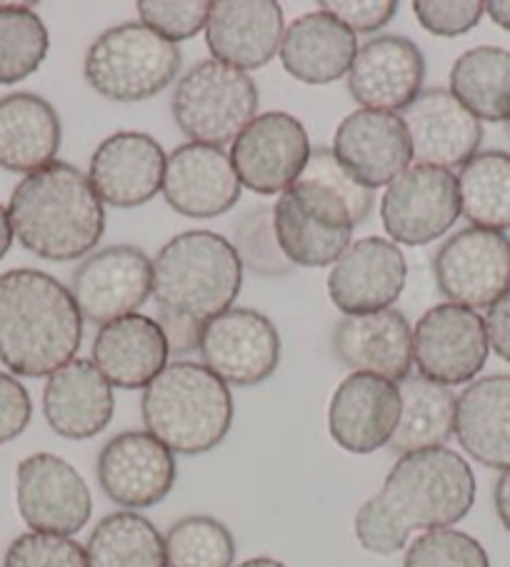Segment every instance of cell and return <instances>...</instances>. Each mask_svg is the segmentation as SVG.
<instances>
[{
  "label": "cell",
  "mask_w": 510,
  "mask_h": 567,
  "mask_svg": "<svg viewBox=\"0 0 510 567\" xmlns=\"http://www.w3.org/2000/svg\"><path fill=\"white\" fill-rule=\"evenodd\" d=\"M33 417V400L21 380L0 373V445L13 443L26 433Z\"/></svg>",
  "instance_id": "44"
},
{
  "label": "cell",
  "mask_w": 510,
  "mask_h": 567,
  "mask_svg": "<svg viewBox=\"0 0 510 567\" xmlns=\"http://www.w3.org/2000/svg\"><path fill=\"white\" fill-rule=\"evenodd\" d=\"M13 238L33 256L68 262L93 252L105 233L103 200L71 163L55 161L16 185L8 203Z\"/></svg>",
  "instance_id": "3"
},
{
  "label": "cell",
  "mask_w": 510,
  "mask_h": 567,
  "mask_svg": "<svg viewBox=\"0 0 510 567\" xmlns=\"http://www.w3.org/2000/svg\"><path fill=\"white\" fill-rule=\"evenodd\" d=\"M450 93L478 121H510V51L498 45L470 48L450 68Z\"/></svg>",
  "instance_id": "32"
},
{
  "label": "cell",
  "mask_w": 510,
  "mask_h": 567,
  "mask_svg": "<svg viewBox=\"0 0 510 567\" xmlns=\"http://www.w3.org/2000/svg\"><path fill=\"white\" fill-rule=\"evenodd\" d=\"M243 266L233 243L211 230H185L165 243L153 262V298L175 316L208 322L233 308Z\"/></svg>",
  "instance_id": "5"
},
{
  "label": "cell",
  "mask_w": 510,
  "mask_h": 567,
  "mask_svg": "<svg viewBox=\"0 0 510 567\" xmlns=\"http://www.w3.org/2000/svg\"><path fill=\"white\" fill-rule=\"evenodd\" d=\"M283 33V8L276 0H215L205 23L213 61L243 73L268 65L280 51Z\"/></svg>",
  "instance_id": "24"
},
{
  "label": "cell",
  "mask_w": 510,
  "mask_h": 567,
  "mask_svg": "<svg viewBox=\"0 0 510 567\" xmlns=\"http://www.w3.org/2000/svg\"><path fill=\"white\" fill-rule=\"evenodd\" d=\"M83 316L61 280L35 268L0 276V360L16 375L51 378L75 360Z\"/></svg>",
  "instance_id": "2"
},
{
  "label": "cell",
  "mask_w": 510,
  "mask_h": 567,
  "mask_svg": "<svg viewBox=\"0 0 510 567\" xmlns=\"http://www.w3.org/2000/svg\"><path fill=\"white\" fill-rule=\"evenodd\" d=\"M16 505L33 533H81L93 515V495L85 477L61 455L35 453L18 463Z\"/></svg>",
  "instance_id": "11"
},
{
  "label": "cell",
  "mask_w": 510,
  "mask_h": 567,
  "mask_svg": "<svg viewBox=\"0 0 510 567\" xmlns=\"http://www.w3.org/2000/svg\"><path fill=\"white\" fill-rule=\"evenodd\" d=\"M358 225L348 200L318 181L298 178L273 205L278 246L293 266H333L350 246Z\"/></svg>",
  "instance_id": "8"
},
{
  "label": "cell",
  "mask_w": 510,
  "mask_h": 567,
  "mask_svg": "<svg viewBox=\"0 0 510 567\" xmlns=\"http://www.w3.org/2000/svg\"><path fill=\"white\" fill-rule=\"evenodd\" d=\"M333 153L343 171L368 190L388 188L414 161L404 115L363 107L338 125Z\"/></svg>",
  "instance_id": "19"
},
{
  "label": "cell",
  "mask_w": 510,
  "mask_h": 567,
  "mask_svg": "<svg viewBox=\"0 0 510 567\" xmlns=\"http://www.w3.org/2000/svg\"><path fill=\"white\" fill-rule=\"evenodd\" d=\"M400 390V420L390 440V450L400 455L420 453V450L446 447L456 435L458 398L450 388L410 373L398 383Z\"/></svg>",
  "instance_id": "31"
},
{
  "label": "cell",
  "mask_w": 510,
  "mask_h": 567,
  "mask_svg": "<svg viewBox=\"0 0 510 567\" xmlns=\"http://www.w3.org/2000/svg\"><path fill=\"white\" fill-rule=\"evenodd\" d=\"M406 278L408 262L394 240L363 238L350 243L330 266L328 296L346 316H370L394 308Z\"/></svg>",
  "instance_id": "17"
},
{
  "label": "cell",
  "mask_w": 510,
  "mask_h": 567,
  "mask_svg": "<svg viewBox=\"0 0 510 567\" xmlns=\"http://www.w3.org/2000/svg\"><path fill=\"white\" fill-rule=\"evenodd\" d=\"M320 11L336 18L350 33H376L394 21L396 0H323Z\"/></svg>",
  "instance_id": "43"
},
{
  "label": "cell",
  "mask_w": 510,
  "mask_h": 567,
  "mask_svg": "<svg viewBox=\"0 0 510 567\" xmlns=\"http://www.w3.org/2000/svg\"><path fill=\"white\" fill-rule=\"evenodd\" d=\"M404 567H490L486 547L473 535L440 527L418 535L408 545Z\"/></svg>",
  "instance_id": "38"
},
{
  "label": "cell",
  "mask_w": 510,
  "mask_h": 567,
  "mask_svg": "<svg viewBox=\"0 0 510 567\" xmlns=\"http://www.w3.org/2000/svg\"><path fill=\"white\" fill-rule=\"evenodd\" d=\"M178 45L143 23L108 28L88 48L83 75L93 91L113 103H141L163 93L181 73Z\"/></svg>",
  "instance_id": "6"
},
{
  "label": "cell",
  "mask_w": 510,
  "mask_h": 567,
  "mask_svg": "<svg viewBox=\"0 0 510 567\" xmlns=\"http://www.w3.org/2000/svg\"><path fill=\"white\" fill-rule=\"evenodd\" d=\"M308 131L296 115L261 113L233 141L231 163L245 188L258 195L286 193L306 171L310 158Z\"/></svg>",
  "instance_id": "14"
},
{
  "label": "cell",
  "mask_w": 510,
  "mask_h": 567,
  "mask_svg": "<svg viewBox=\"0 0 510 567\" xmlns=\"http://www.w3.org/2000/svg\"><path fill=\"white\" fill-rule=\"evenodd\" d=\"M98 485L123 511H145L163 503L178 481L175 455L149 430H125L98 455Z\"/></svg>",
  "instance_id": "15"
},
{
  "label": "cell",
  "mask_w": 510,
  "mask_h": 567,
  "mask_svg": "<svg viewBox=\"0 0 510 567\" xmlns=\"http://www.w3.org/2000/svg\"><path fill=\"white\" fill-rule=\"evenodd\" d=\"M145 430L175 455H203L231 433V388L203 363L178 360L143 390Z\"/></svg>",
  "instance_id": "4"
},
{
  "label": "cell",
  "mask_w": 510,
  "mask_h": 567,
  "mask_svg": "<svg viewBox=\"0 0 510 567\" xmlns=\"http://www.w3.org/2000/svg\"><path fill=\"white\" fill-rule=\"evenodd\" d=\"M235 567H288L286 563H280V560H276V557H251V560H245V563H241V565H235Z\"/></svg>",
  "instance_id": "50"
},
{
  "label": "cell",
  "mask_w": 510,
  "mask_h": 567,
  "mask_svg": "<svg viewBox=\"0 0 510 567\" xmlns=\"http://www.w3.org/2000/svg\"><path fill=\"white\" fill-rule=\"evenodd\" d=\"M418 165L463 168L483 143V125L446 87L424 91L404 115Z\"/></svg>",
  "instance_id": "23"
},
{
  "label": "cell",
  "mask_w": 510,
  "mask_h": 567,
  "mask_svg": "<svg viewBox=\"0 0 510 567\" xmlns=\"http://www.w3.org/2000/svg\"><path fill=\"white\" fill-rule=\"evenodd\" d=\"M233 248L238 252L241 266L255 276H288L296 268L278 246L276 228H273V208L268 205H258V208L243 213V218L235 223Z\"/></svg>",
  "instance_id": "37"
},
{
  "label": "cell",
  "mask_w": 510,
  "mask_h": 567,
  "mask_svg": "<svg viewBox=\"0 0 510 567\" xmlns=\"http://www.w3.org/2000/svg\"><path fill=\"white\" fill-rule=\"evenodd\" d=\"M486 332L490 350H493L500 360L510 363V290L488 308Z\"/></svg>",
  "instance_id": "46"
},
{
  "label": "cell",
  "mask_w": 510,
  "mask_h": 567,
  "mask_svg": "<svg viewBox=\"0 0 510 567\" xmlns=\"http://www.w3.org/2000/svg\"><path fill=\"white\" fill-rule=\"evenodd\" d=\"M51 38L31 6L0 3V85H13L43 65Z\"/></svg>",
  "instance_id": "35"
},
{
  "label": "cell",
  "mask_w": 510,
  "mask_h": 567,
  "mask_svg": "<svg viewBox=\"0 0 510 567\" xmlns=\"http://www.w3.org/2000/svg\"><path fill=\"white\" fill-rule=\"evenodd\" d=\"M414 13L428 33L438 38H458L473 31L486 16L480 0H416Z\"/></svg>",
  "instance_id": "41"
},
{
  "label": "cell",
  "mask_w": 510,
  "mask_h": 567,
  "mask_svg": "<svg viewBox=\"0 0 510 567\" xmlns=\"http://www.w3.org/2000/svg\"><path fill=\"white\" fill-rule=\"evenodd\" d=\"M71 296L95 326L133 316L153 296V260L135 246L95 250L75 268Z\"/></svg>",
  "instance_id": "16"
},
{
  "label": "cell",
  "mask_w": 510,
  "mask_h": 567,
  "mask_svg": "<svg viewBox=\"0 0 510 567\" xmlns=\"http://www.w3.org/2000/svg\"><path fill=\"white\" fill-rule=\"evenodd\" d=\"M486 16L498 28L510 33V0H490V3H486Z\"/></svg>",
  "instance_id": "48"
},
{
  "label": "cell",
  "mask_w": 510,
  "mask_h": 567,
  "mask_svg": "<svg viewBox=\"0 0 510 567\" xmlns=\"http://www.w3.org/2000/svg\"><path fill=\"white\" fill-rule=\"evenodd\" d=\"M3 567H88V557L73 537L31 530L8 545Z\"/></svg>",
  "instance_id": "39"
},
{
  "label": "cell",
  "mask_w": 510,
  "mask_h": 567,
  "mask_svg": "<svg viewBox=\"0 0 510 567\" xmlns=\"http://www.w3.org/2000/svg\"><path fill=\"white\" fill-rule=\"evenodd\" d=\"M85 557L88 567H169L161 530L133 511L105 515L88 537Z\"/></svg>",
  "instance_id": "33"
},
{
  "label": "cell",
  "mask_w": 510,
  "mask_h": 567,
  "mask_svg": "<svg viewBox=\"0 0 510 567\" xmlns=\"http://www.w3.org/2000/svg\"><path fill=\"white\" fill-rule=\"evenodd\" d=\"M456 437L476 463L510 471V375H486L458 395Z\"/></svg>",
  "instance_id": "29"
},
{
  "label": "cell",
  "mask_w": 510,
  "mask_h": 567,
  "mask_svg": "<svg viewBox=\"0 0 510 567\" xmlns=\"http://www.w3.org/2000/svg\"><path fill=\"white\" fill-rule=\"evenodd\" d=\"M171 348L159 320L133 312L101 326L93 340V365L113 388L145 390L169 365Z\"/></svg>",
  "instance_id": "27"
},
{
  "label": "cell",
  "mask_w": 510,
  "mask_h": 567,
  "mask_svg": "<svg viewBox=\"0 0 510 567\" xmlns=\"http://www.w3.org/2000/svg\"><path fill=\"white\" fill-rule=\"evenodd\" d=\"M63 128L55 107L35 93L0 97V168L31 175L55 163Z\"/></svg>",
  "instance_id": "30"
},
{
  "label": "cell",
  "mask_w": 510,
  "mask_h": 567,
  "mask_svg": "<svg viewBox=\"0 0 510 567\" xmlns=\"http://www.w3.org/2000/svg\"><path fill=\"white\" fill-rule=\"evenodd\" d=\"M436 286L460 308H490L510 290V240L506 233L463 228L434 258Z\"/></svg>",
  "instance_id": "13"
},
{
  "label": "cell",
  "mask_w": 510,
  "mask_h": 567,
  "mask_svg": "<svg viewBox=\"0 0 510 567\" xmlns=\"http://www.w3.org/2000/svg\"><path fill=\"white\" fill-rule=\"evenodd\" d=\"M358 35L326 11H313L293 21L280 43V63L300 83L328 85L348 75L358 55Z\"/></svg>",
  "instance_id": "28"
},
{
  "label": "cell",
  "mask_w": 510,
  "mask_h": 567,
  "mask_svg": "<svg viewBox=\"0 0 510 567\" xmlns=\"http://www.w3.org/2000/svg\"><path fill=\"white\" fill-rule=\"evenodd\" d=\"M163 540L169 567H235V537L211 515L181 517Z\"/></svg>",
  "instance_id": "36"
},
{
  "label": "cell",
  "mask_w": 510,
  "mask_h": 567,
  "mask_svg": "<svg viewBox=\"0 0 510 567\" xmlns=\"http://www.w3.org/2000/svg\"><path fill=\"white\" fill-rule=\"evenodd\" d=\"M139 13L145 28L178 45V41H188L205 31L211 3L205 0H141Z\"/></svg>",
  "instance_id": "40"
},
{
  "label": "cell",
  "mask_w": 510,
  "mask_h": 567,
  "mask_svg": "<svg viewBox=\"0 0 510 567\" xmlns=\"http://www.w3.org/2000/svg\"><path fill=\"white\" fill-rule=\"evenodd\" d=\"M346 78L348 93L363 111L398 115L424 93L426 58L406 35H378L358 48Z\"/></svg>",
  "instance_id": "18"
},
{
  "label": "cell",
  "mask_w": 510,
  "mask_h": 567,
  "mask_svg": "<svg viewBox=\"0 0 510 567\" xmlns=\"http://www.w3.org/2000/svg\"><path fill=\"white\" fill-rule=\"evenodd\" d=\"M506 125H508V133H510V121H508V123H506Z\"/></svg>",
  "instance_id": "51"
},
{
  "label": "cell",
  "mask_w": 510,
  "mask_h": 567,
  "mask_svg": "<svg viewBox=\"0 0 510 567\" xmlns=\"http://www.w3.org/2000/svg\"><path fill=\"white\" fill-rule=\"evenodd\" d=\"M159 326L165 332V340H169L171 353L185 355V353H193V350H198L203 322L183 318V316H175V312L161 310Z\"/></svg>",
  "instance_id": "45"
},
{
  "label": "cell",
  "mask_w": 510,
  "mask_h": 567,
  "mask_svg": "<svg viewBox=\"0 0 510 567\" xmlns=\"http://www.w3.org/2000/svg\"><path fill=\"white\" fill-rule=\"evenodd\" d=\"M115 413L113 385L93 360L75 358L48 378L43 388V415L55 435L88 440L101 435Z\"/></svg>",
  "instance_id": "26"
},
{
  "label": "cell",
  "mask_w": 510,
  "mask_h": 567,
  "mask_svg": "<svg viewBox=\"0 0 510 567\" xmlns=\"http://www.w3.org/2000/svg\"><path fill=\"white\" fill-rule=\"evenodd\" d=\"M486 320L470 308L440 302L426 310L414 330L418 375L443 388L466 385L488 363Z\"/></svg>",
  "instance_id": "9"
},
{
  "label": "cell",
  "mask_w": 510,
  "mask_h": 567,
  "mask_svg": "<svg viewBox=\"0 0 510 567\" xmlns=\"http://www.w3.org/2000/svg\"><path fill=\"white\" fill-rule=\"evenodd\" d=\"M333 353L353 373L400 383L414 368V328L396 308L370 316H346L333 330Z\"/></svg>",
  "instance_id": "25"
},
{
  "label": "cell",
  "mask_w": 510,
  "mask_h": 567,
  "mask_svg": "<svg viewBox=\"0 0 510 567\" xmlns=\"http://www.w3.org/2000/svg\"><path fill=\"white\" fill-rule=\"evenodd\" d=\"M493 503H496L498 520L503 523V527L510 533V471L500 473L493 491Z\"/></svg>",
  "instance_id": "47"
},
{
  "label": "cell",
  "mask_w": 510,
  "mask_h": 567,
  "mask_svg": "<svg viewBox=\"0 0 510 567\" xmlns=\"http://www.w3.org/2000/svg\"><path fill=\"white\" fill-rule=\"evenodd\" d=\"M400 420L398 383L370 373H350L328 405V430L336 445L353 455L388 447Z\"/></svg>",
  "instance_id": "20"
},
{
  "label": "cell",
  "mask_w": 510,
  "mask_h": 567,
  "mask_svg": "<svg viewBox=\"0 0 510 567\" xmlns=\"http://www.w3.org/2000/svg\"><path fill=\"white\" fill-rule=\"evenodd\" d=\"M300 178H308V181H318L323 185H328V188L336 190L338 195L348 200V205L356 213L358 223L368 218V213L373 210V190L363 188L360 183H356L350 178V175L343 171V165L338 163L336 153L333 148H316L310 153L306 171H303Z\"/></svg>",
  "instance_id": "42"
},
{
  "label": "cell",
  "mask_w": 510,
  "mask_h": 567,
  "mask_svg": "<svg viewBox=\"0 0 510 567\" xmlns=\"http://www.w3.org/2000/svg\"><path fill=\"white\" fill-rule=\"evenodd\" d=\"M165 153L149 133L121 131L98 145L88 181L105 205L139 208L163 190Z\"/></svg>",
  "instance_id": "22"
},
{
  "label": "cell",
  "mask_w": 510,
  "mask_h": 567,
  "mask_svg": "<svg viewBox=\"0 0 510 567\" xmlns=\"http://www.w3.org/2000/svg\"><path fill=\"white\" fill-rule=\"evenodd\" d=\"M198 353L203 365L225 385L251 388L280 365V332L268 316L251 308H228L203 322Z\"/></svg>",
  "instance_id": "10"
},
{
  "label": "cell",
  "mask_w": 510,
  "mask_h": 567,
  "mask_svg": "<svg viewBox=\"0 0 510 567\" xmlns=\"http://www.w3.org/2000/svg\"><path fill=\"white\" fill-rule=\"evenodd\" d=\"M258 103V85L248 73L221 61H203L175 85L171 111L191 143L223 148L248 128Z\"/></svg>",
  "instance_id": "7"
},
{
  "label": "cell",
  "mask_w": 510,
  "mask_h": 567,
  "mask_svg": "<svg viewBox=\"0 0 510 567\" xmlns=\"http://www.w3.org/2000/svg\"><path fill=\"white\" fill-rule=\"evenodd\" d=\"M473 467L456 450L434 447L400 455L356 513V537L366 553L388 557L404 550L414 533L453 527L476 503Z\"/></svg>",
  "instance_id": "1"
},
{
  "label": "cell",
  "mask_w": 510,
  "mask_h": 567,
  "mask_svg": "<svg viewBox=\"0 0 510 567\" xmlns=\"http://www.w3.org/2000/svg\"><path fill=\"white\" fill-rule=\"evenodd\" d=\"M11 246H13V228H11V220H8V208L0 205V260L8 256Z\"/></svg>",
  "instance_id": "49"
},
{
  "label": "cell",
  "mask_w": 510,
  "mask_h": 567,
  "mask_svg": "<svg viewBox=\"0 0 510 567\" xmlns=\"http://www.w3.org/2000/svg\"><path fill=\"white\" fill-rule=\"evenodd\" d=\"M460 215L473 228L510 230V153H476L458 173Z\"/></svg>",
  "instance_id": "34"
},
{
  "label": "cell",
  "mask_w": 510,
  "mask_h": 567,
  "mask_svg": "<svg viewBox=\"0 0 510 567\" xmlns=\"http://www.w3.org/2000/svg\"><path fill=\"white\" fill-rule=\"evenodd\" d=\"M382 228L400 246H428L460 218L458 178L436 165H410L380 200Z\"/></svg>",
  "instance_id": "12"
},
{
  "label": "cell",
  "mask_w": 510,
  "mask_h": 567,
  "mask_svg": "<svg viewBox=\"0 0 510 567\" xmlns=\"http://www.w3.org/2000/svg\"><path fill=\"white\" fill-rule=\"evenodd\" d=\"M241 181L231 155L201 143L178 145L165 161V203L183 218H218L241 200Z\"/></svg>",
  "instance_id": "21"
}]
</instances>
